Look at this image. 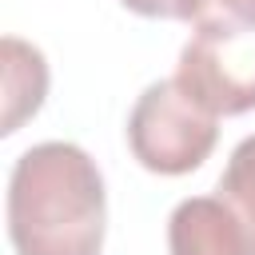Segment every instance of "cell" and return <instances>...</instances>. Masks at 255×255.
<instances>
[{"label": "cell", "mask_w": 255, "mask_h": 255, "mask_svg": "<svg viewBox=\"0 0 255 255\" xmlns=\"http://www.w3.org/2000/svg\"><path fill=\"white\" fill-rule=\"evenodd\" d=\"M108 191L96 159L48 139L28 147L8 175V239L16 255H100Z\"/></svg>", "instance_id": "6da1fadb"}, {"label": "cell", "mask_w": 255, "mask_h": 255, "mask_svg": "<svg viewBox=\"0 0 255 255\" xmlns=\"http://www.w3.org/2000/svg\"><path fill=\"white\" fill-rule=\"evenodd\" d=\"M219 116L203 108L179 80H155L128 116V147L151 175H187L215 151Z\"/></svg>", "instance_id": "7a4b0ae2"}, {"label": "cell", "mask_w": 255, "mask_h": 255, "mask_svg": "<svg viewBox=\"0 0 255 255\" xmlns=\"http://www.w3.org/2000/svg\"><path fill=\"white\" fill-rule=\"evenodd\" d=\"M175 80L215 116L255 112V24H195L191 40L179 52Z\"/></svg>", "instance_id": "3957f363"}, {"label": "cell", "mask_w": 255, "mask_h": 255, "mask_svg": "<svg viewBox=\"0 0 255 255\" xmlns=\"http://www.w3.org/2000/svg\"><path fill=\"white\" fill-rule=\"evenodd\" d=\"M171 255H251V243L219 195H191L167 219Z\"/></svg>", "instance_id": "277c9868"}, {"label": "cell", "mask_w": 255, "mask_h": 255, "mask_svg": "<svg viewBox=\"0 0 255 255\" xmlns=\"http://www.w3.org/2000/svg\"><path fill=\"white\" fill-rule=\"evenodd\" d=\"M0 60H4V120L0 131L12 135L20 131L24 120H32L48 96V60L40 48L24 44L20 36H4L0 44Z\"/></svg>", "instance_id": "5b68a950"}, {"label": "cell", "mask_w": 255, "mask_h": 255, "mask_svg": "<svg viewBox=\"0 0 255 255\" xmlns=\"http://www.w3.org/2000/svg\"><path fill=\"white\" fill-rule=\"evenodd\" d=\"M219 199L239 219V227L251 243V255H255V135L235 143V151L219 175Z\"/></svg>", "instance_id": "8992f818"}, {"label": "cell", "mask_w": 255, "mask_h": 255, "mask_svg": "<svg viewBox=\"0 0 255 255\" xmlns=\"http://www.w3.org/2000/svg\"><path fill=\"white\" fill-rule=\"evenodd\" d=\"M179 20H187V24H207V20L255 24V0H179Z\"/></svg>", "instance_id": "52a82bcc"}, {"label": "cell", "mask_w": 255, "mask_h": 255, "mask_svg": "<svg viewBox=\"0 0 255 255\" xmlns=\"http://www.w3.org/2000/svg\"><path fill=\"white\" fill-rule=\"evenodd\" d=\"M120 4L147 20H179V0H120Z\"/></svg>", "instance_id": "ba28073f"}]
</instances>
